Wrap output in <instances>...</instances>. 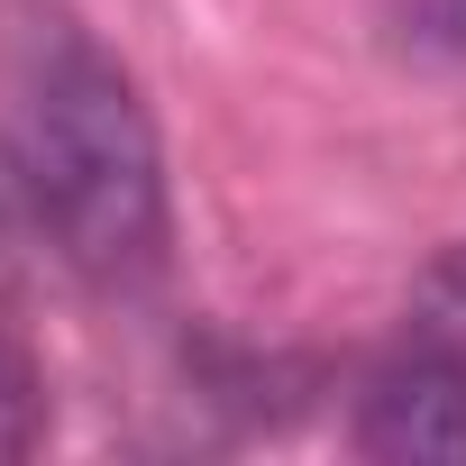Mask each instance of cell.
Returning <instances> with one entry per match:
<instances>
[{
    "mask_svg": "<svg viewBox=\"0 0 466 466\" xmlns=\"http://www.w3.org/2000/svg\"><path fill=\"white\" fill-rule=\"evenodd\" d=\"M10 219H28V210H19V192H10V165H0V228H10Z\"/></svg>",
    "mask_w": 466,
    "mask_h": 466,
    "instance_id": "obj_6",
    "label": "cell"
},
{
    "mask_svg": "<svg viewBox=\"0 0 466 466\" xmlns=\"http://www.w3.org/2000/svg\"><path fill=\"white\" fill-rule=\"evenodd\" d=\"M420 28L439 46H466V0H420Z\"/></svg>",
    "mask_w": 466,
    "mask_h": 466,
    "instance_id": "obj_5",
    "label": "cell"
},
{
    "mask_svg": "<svg viewBox=\"0 0 466 466\" xmlns=\"http://www.w3.org/2000/svg\"><path fill=\"white\" fill-rule=\"evenodd\" d=\"M411 329H420V339H439V348H466V248L430 266V284H420V311H411Z\"/></svg>",
    "mask_w": 466,
    "mask_h": 466,
    "instance_id": "obj_4",
    "label": "cell"
},
{
    "mask_svg": "<svg viewBox=\"0 0 466 466\" xmlns=\"http://www.w3.org/2000/svg\"><path fill=\"white\" fill-rule=\"evenodd\" d=\"M357 448L402 466H466V348L411 339V357L375 366L357 393Z\"/></svg>",
    "mask_w": 466,
    "mask_h": 466,
    "instance_id": "obj_2",
    "label": "cell"
},
{
    "mask_svg": "<svg viewBox=\"0 0 466 466\" xmlns=\"http://www.w3.org/2000/svg\"><path fill=\"white\" fill-rule=\"evenodd\" d=\"M37 430H46V384H37L28 348L0 329V466L28 457V448H37Z\"/></svg>",
    "mask_w": 466,
    "mask_h": 466,
    "instance_id": "obj_3",
    "label": "cell"
},
{
    "mask_svg": "<svg viewBox=\"0 0 466 466\" xmlns=\"http://www.w3.org/2000/svg\"><path fill=\"white\" fill-rule=\"evenodd\" d=\"M0 165L56 257L92 284L165 266V147L128 65L46 0L0 10Z\"/></svg>",
    "mask_w": 466,
    "mask_h": 466,
    "instance_id": "obj_1",
    "label": "cell"
}]
</instances>
